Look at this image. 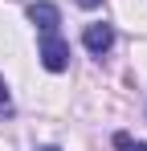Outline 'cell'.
I'll list each match as a JSON object with an SVG mask.
<instances>
[{
    "mask_svg": "<svg viewBox=\"0 0 147 151\" xmlns=\"http://www.w3.org/2000/svg\"><path fill=\"white\" fill-rule=\"evenodd\" d=\"M37 57H41V65H45L49 74H61V70H70V45L57 37V29L41 33V49H37Z\"/></svg>",
    "mask_w": 147,
    "mask_h": 151,
    "instance_id": "cell-1",
    "label": "cell"
},
{
    "mask_svg": "<svg viewBox=\"0 0 147 151\" xmlns=\"http://www.w3.org/2000/svg\"><path fill=\"white\" fill-rule=\"evenodd\" d=\"M82 45L94 53V57L110 53V45H115V29H110V25H86V29H82Z\"/></svg>",
    "mask_w": 147,
    "mask_h": 151,
    "instance_id": "cell-2",
    "label": "cell"
},
{
    "mask_svg": "<svg viewBox=\"0 0 147 151\" xmlns=\"http://www.w3.org/2000/svg\"><path fill=\"white\" fill-rule=\"evenodd\" d=\"M29 21L41 29V33H49V29L61 25V12H57V4H49V0H33V4H29Z\"/></svg>",
    "mask_w": 147,
    "mask_h": 151,
    "instance_id": "cell-3",
    "label": "cell"
},
{
    "mask_svg": "<svg viewBox=\"0 0 147 151\" xmlns=\"http://www.w3.org/2000/svg\"><path fill=\"white\" fill-rule=\"evenodd\" d=\"M0 114H12V98H8V86L0 78Z\"/></svg>",
    "mask_w": 147,
    "mask_h": 151,
    "instance_id": "cell-4",
    "label": "cell"
},
{
    "mask_svg": "<svg viewBox=\"0 0 147 151\" xmlns=\"http://www.w3.org/2000/svg\"><path fill=\"white\" fill-rule=\"evenodd\" d=\"M131 143H135V139H131L127 131H115V147H119V151H127V147H131Z\"/></svg>",
    "mask_w": 147,
    "mask_h": 151,
    "instance_id": "cell-5",
    "label": "cell"
},
{
    "mask_svg": "<svg viewBox=\"0 0 147 151\" xmlns=\"http://www.w3.org/2000/svg\"><path fill=\"white\" fill-rule=\"evenodd\" d=\"M78 4H82V8H98L102 0H78Z\"/></svg>",
    "mask_w": 147,
    "mask_h": 151,
    "instance_id": "cell-6",
    "label": "cell"
},
{
    "mask_svg": "<svg viewBox=\"0 0 147 151\" xmlns=\"http://www.w3.org/2000/svg\"><path fill=\"white\" fill-rule=\"evenodd\" d=\"M127 151H147V143H131V147H127Z\"/></svg>",
    "mask_w": 147,
    "mask_h": 151,
    "instance_id": "cell-7",
    "label": "cell"
},
{
    "mask_svg": "<svg viewBox=\"0 0 147 151\" xmlns=\"http://www.w3.org/2000/svg\"><path fill=\"white\" fill-rule=\"evenodd\" d=\"M41 151H61V147H41Z\"/></svg>",
    "mask_w": 147,
    "mask_h": 151,
    "instance_id": "cell-8",
    "label": "cell"
}]
</instances>
